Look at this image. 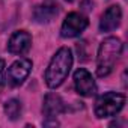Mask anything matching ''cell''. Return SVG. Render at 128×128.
<instances>
[{"instance_id": "obj_1", "label": "cell", "mask_w": 128, "mask_h": 128, "mask_svg": "<svg viewBox=\"0 0 128 128\" xmlns=\"http://www.w3.org/2000/svg\"><path fill=\"white\" fill-rule=\"evenodd\" d=\"M72 66V51L68 47H62L51 57L45 70V83L50 89L59 88L66 80Z\"/></svg>"}, {"instance_id": "obj_2", "label": "cell", "mask_w": 128, "mask_h": 128, "mask_svg": "<svg viewBox=\"0 0 128 128\" xmlns=\"http://www.w3.org/2000/svg\"><path fill=\"white\" fill-rule=\"evenodd\" d=\"M122 41L119 38L114 36H108L106 38L98 48V54H96V76L98 77H107L116 62L119 60L120 54H122Z\"/></svg>"}, {"instance_id": "obj_3", "label": "cell", "mask_w": 128, "mask_h": 128, "mask_svg": "<svg viewBox=\"0 0 128 128\" xmlns=\"http://www.w3.org/2000/svg\"><path fill=\"white\" fill-rule=\"evenodd\" d=\"M125 104V96L118 92H106L98 96L95 102V114L96 118H112L116 116Z\"/></svg>"}, {"instance_id": "obj_4", "label": "cell", "mask_w": 128, "mask_h": 128, "mask_svg": "<svg viewBox=\"0 0 128 128\" xmlns=\"http://www.w3.org/2000/svg\"><path fill=\"white\" fill-rule=\"evenodd\" d=\"M88 24H89V21L83 14L71 12L66 15V18L62 23L60 36L62 38H76L88 27Z\"/></svg>"}, {"instance_id": "obj_5", "label": "cell", "mask_w": 128, "mask_h": 128, "mask_svg": "<svg viewBox=\"0 0 128 128\" xmlns=\"http://www.w3.org/2000/svg\"><path fill=\"white\" fill-rule=\"evenodd\" d=\"M65 112V106H63L62 98L57 94H47L44 98V106H42V113L45 116V125H57L56 118Z\"/></svg>"}, {"instance_id": "obj_6", "label": "cell", "mask_w": 128, "mask_h": 128, "mask_svg": "<svg viewBox=\"0 0 128 128\" xmlns=\"http://www.w3.org/2000/svg\"><path fill=\"white\" fill-rule=\"evenodd\" d=\"M32 71V62L29 59H20L15 60L8 70L6 74V82L11 86H20L24 83V80L29 77Z\"/></svg>"}, {"instance_id": "obj_7", "label": "cell", "mask_w": 128, "mask_h": 128, "mask_svg": "<svg viewBox=\"0 0 128 128\" xmlns=\"http://www.w3.org/2000/svg\"><path fill=\"white\" fill-rule=\"evenodd\" d=\"M74 86L77 94L82 96H94L96 94V83L92 74L84 68H78L74 72Z\"/></svg>"}, {"instance_id": "obj_8", "label": "cell", "mask_w": 128, "mask_h": 128, "mask_svg": "<svg viewBox=\"0 0 128 128\" xmlns=\"http://www.w3.org/2000/svg\"><path fill=\"white\" fill-rule=\"evenodd\" d=\"M32 45V36L26 30H17L11 35L8 41V51L17 56L26 54Z\"/></svg>"}, {"instance_id": "obj_9", "label": "cell", "mask_w": 128, "mask_h": 128, "mask_svg": "<svg viewBox=\"0 0 128 128\" xmlns=\"http://www.w3.org/2000/svg\"><path fill=\"white\" fill-rule=\"evenodd\" d=\"M120 20H122V9H120V6L113 5L101 15L100 30L101 32H112V30L119 27Z\"/></svg>"}, {"instance_id": "obj_10", "label": "cell", "mask_w": 128, "mask_h": 128, "mask_svg": "<svg viewBox=\"0 0 128 128\" xmlns=\"http://www.w3.org/2000/svg\"><path fill=\"white\" fill-rule=\"evenodd\" d=\"M57 15V8L53 6V5H42V6H38L35 9V20L38 23H48L51 21L54 17Z\"/></svg>"}, {"instance_id": "obj_11", "label": "cell", "mask_w": 128, "mask_h": 128, "mask_svg": "<svg viewBox=\"0 0 128 128\" xmlns=\"http://www.w3.org/2000/svg\"><path fill=\"white\" fill-rule=\"evenodd\" d=\"M21 112H23V106L18 100L12 98L9 100L6 104H5V113L6 116L11 119V120H17L20 116H21Z\"/></svg>"}, {"instance_id": "obj_12", "label": "cell", "mask_w": 128, "mask_h": 128, "mask_svg": "<svg viewBox=\"0 0 128 128\" xmlns=\"http://www.w3.org/2000/svg\"><path fill=\"white\" fill-rule=\"evenodd\" d=\"M3 70H5V60H3V59H0V74L3 72Z\"/></svg>"}, {"instance_id": "obj_13", "label": "cell", "mask_w": 128, "mask_h": 128, "mask_svg": "<svg viewBox=\"0 0 128 128\" xmlns=\"http://www.w3.org/2000/svg\"><path fill=\"white\" fill-rule=\"evenodd\" d=\"M66 2H74V0H66Z\"/></svg>"}]
</instances>
